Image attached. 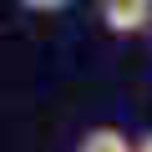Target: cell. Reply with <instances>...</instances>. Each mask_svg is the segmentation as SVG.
<instances>
[{
  "label": "cell",
  "mask_w": 152,
  "mask_h": 152,
  "mask_svg": "<svg viewBox=\"0 0 152 152\" xmlns=\"http://www.w3.org/2000/svg\"><path fill=\"white\" fill-rule=\"evenodd\" d=\"M96 15L112 36H142L152 31V0H102Z\"/></svg>",
  "instance_id": "obj_1"
},
{
  "label": "cell",
  "mask_w": 152,
  "mask_h": 152,
  "mask_svg": "<svg viewBox=\"0 0 152 152\" xmlns=\"http://www.w3.org/2000/svg\"><path fill=\"white\" fill-rule=\"evenodd\" d=\"M76 152H137V142H127L122 127H86Z\"/></svg>",
  "instance_id": "obj_2"
},
{
  "label": "cell",
  "mask_w": 152,
  "mask_h": 152,
  "mask_svg": "<svg viewBox=\"0 0 152 152\" xmlns=\"http://www.w3.org/2000/svg\"><path fill=\"white\" fill-rule=\"evenodd\" d=\"M137 152H152V132H147V137H137Z\"/></svg>",
  "instance_id": "obj_3"
}]
</instances>
